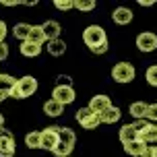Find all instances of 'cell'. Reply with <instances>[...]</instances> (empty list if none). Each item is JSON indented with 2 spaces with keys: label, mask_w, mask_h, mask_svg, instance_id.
<instances>
[{
  "label": "cell",
  "mask_w": 157,
  "mask_h": 157,
  "mask_svg": "<svg viewBox=\"0 0 157 157\" xmlns=\"http://www.w3.org/2000/svg\"><path fill=\"white\" fill-rule=\"evenodd\" d=\"M83 41H85V46L89 50H93V48L105 44L108 41V35L103 31V27H99V25H89V27H85V31H83Z\"/></svg>",
  "instance_id": "obj_1"
},
{
  "label": "cell",
  "mask_w": 157,
  "mask_h": 157,
  "mask_svg": "<svg viewBox=\"0 0 157 157\" xmlns=\"http://www.w3.org/2000/svg\"><path fill=\"white\" fill-rule=\"evenodd\" d=\"M134 77H136V71L132 62H116L112 66V78L116 83H130Z\"/></svg>",
  "instance_id": "obj_2"
},
{
  "label": "cell",
  "mask_w": 157,
  "mask_h": 157,
  "mask_svg": "<svg viewBox=\"0 0 157 157\" xmlns=\"http://www.w3.org/2000/svg\"><path fill=\"white\" fill-rule=\"evenodd\" d=\"M17 145H15V136L8 128H0V157H15Z\"/></svg>",
  "instance_id": "obj_3"
},
{
  "label": "cell",
  "mask_w": 157,
  "mask_h": 157,
  "mask_svg": "<svg viewBox=\"0 0 157 157\" xmlns=\"http://www.w3.org/2000/svg\"><path fill=\"white\" fill-rule=\"evenodd\" d=\"M15 87H17V91H19V95H21V99L31 97V95L37 91V78L31 77V75H25V77H21L17 81Z\"/></svg>",
  "instance_id": "obj_4"
},
{
  "label": "cell",
  "mask_w": 157,
  "mask_h": 157,
  "mask_svg": "<svg viewBox=\"0 0 157 157\" xmlns=\"http://www.w3.org/2000/svg\"><path fill=\"white\" fill-rule=\"evenodd\" d=\"M136 48L145 52V54H151L153 50H157V33L153 31H143L136 35Z\"/></svg>",
  "instance_id": "obj_5"
},
{
  "label": "cell",
  "mask_w": 157,
  "mask_h": 157,
  "mask_svg": "<svg viewBox=\"0 0 157 157\" xmlns=\"http://www.w3.org/2000/svg\"><path fill=\"white\" fill-rule=\"evenodd\" d=\"M58 132L60 126H48L41 130V149L44 151H54L58 145Z\"/></svg>",
  "instance_id": "obj_6"
},
{
  "label": "cell",
  "mask_w": 157,
  "mask_h": 157,
  "mask_svg": "<svg viewBox=\"0 0 157 157\" xmlns=\"http://www.w3.org/2000/svg\"><path fill=\"white\" fill-rule=\"evenodd\" d=\"M75 97H77V93H75V89L72 87H54V91H52V99H56L58 103H62V105H68V103L75 101Z\"/></svg>",
  "instance_id": "obj_7"
},
{
  "label": "cell",
  "mask_w": 157,
  "mask_h": 157,
  "mask_svg": "<svg viewBox=\"0 0 157 157\" xmlns=\"http://www.w3.org/2000/svg\"><path fill=\"white\" fill-rule=\"evenodd\" d=\"M110 105H112V99L108 97V95H103V93H101V95H93L87 108L93 112V114H103V112L108 110Z\"/></svg>",
  "instance_id": "obj_8"
},
{
  "label": "cell",
  "mask_w": 157,
  "mask_h": 157,
  "mask_svg": "<svg viewBox=\"0 0 157 157\" xmlns=\"http://www.w3.org/2000/svg\"><path fill=\"white\" fill-rule=\"evenodd\" d=\"M112 19H114L116 25H128V23H132L134 13L130 10V8H126V6H116L114 13H112Z\"/></svg>",
  "instance_id": "obj_9"
},
{
  "label": "cell",
  "mask_w": 157,
  "mask_h": 157,
  "mask_svg": "<svg viewBox=\"0 0 157 157\" xmlns=\"http://www.w3.org/2000/svg\"><path fill=\"white\" fill-rule=\"evenodd\" d=\"M139 141L145 143V145H155L157 143V126L149 122V124L145 126V130L139 132Z\"/></svg>",
  "instance_id": "obj_10"
},
{
  "label": "cell",
  "mask_w": 157,
  "mask_h": 157,
  "mask_svg": "<svg viewBox=\"0 0 157 157\" xmlns=\"http://www.w3.org/2000/svg\"><path fill=\"white\" fill-rule=\"evenodd\" d=\"M41 31H44L46 39L50 41V39H58V35H60V31H62V27H60L58 21H46V23L41 25Z\"/></svg>",
  "instance_id": "obj_11"
},
{
  "label": "cell",
  "mask_w": 157,
  "mask_h": 157,
  "mask_svg": "<svg viewBox=\"0 0 157 157\" xmlns=\"http://www.w3.org/2000/svg\"><path fill=\"white\" fill-rule=\"evenodd\" d=\"M99 118H101V124H116L118 120L122 118V110L116 108V105H110L103 114H99Z\"/></svg>",
  "instance_id": "obj_12"
},
{
  "label": "cell",
  "mask_w": 157,
  "mask_h": 157,
  "mask_svg": "<svg viewBox=\"0 0 157 157\" xmlns=\"http://www.w3.org/2000/svg\"><path fill=\"white\" fill-rule=\"evenodd\" d=\"M46 52L50 56H62L64 52H66V44H64L62 39L58 37V39H50V41H46Z\"/></svg>",
  "instance_id": "obj_13"
},
{
  "label": "cell",
  "mask_w": 157,
  "mask_h": 157,
  "mask_svg": "<svg viewBox=\"0 0 157 157\" xmlns=\"http://www.w3.org/2000/svg\"><path fill=\"white\" fill-rule=\"evenodd\" d=\"M64 112V105L62 103H58L56 99H48L46 103H44V114L50 118H60Z\"/></svg>",
  "instance_id": "obj_14"
},
{
  "label": "cell",
  "mask_w": 157,
  "mask_h": 157,
  "mask_svg": "<svg viewBox=\"0 0 157 157\" xmlns=\"http://www.w3.org/2000/svg\"><path fill=\"white\" fill-rule=\"evenodd\" d=\"M118 136H120V143H122V145H126V143L136 141V139H139V134H136V130H134L132 122L122 126V128H120V132H118Z\"/></svg>",
  "instance_id": "obj_15"
},
{
  "label": "cell",
  "mask_w": 157,
  "mask_h": 157,
  "mask_svg": "<svg viewBox=\"0 0 157 157\" xmlns=\"http://www.w3.org/2000/svg\"><path fill=\"white\" fill-rule=\"evenodd\" d=\"M145 149H147V145H145V143H141L139 139L124 145V153H126V155H132V157H141L143 153H145Z\"/></svg>",
  "instance_id": "obj_16"
},
{
  "label": "cell",
  "mask_w": 157,
  "mask_h": 157,
  "mask_svg": "<svg viewBox=\"0 0 157 157\" xmlns=\"http://www.w3.org/2000/svg\"><path fill=\"white\" fill-rule=\"evenodd\" d=\"M58 141L64 143V145H68L75 149V143H77V134L72 128H66V126H60V132H58Z\"/></svg>",
  "instance_id": "obj_17"
},
{
  "label": "cell",
  "mask_w": 157,
  "mask_h": 157,
  "mask_svg": "<svg viewBox=\"0 0 157 157\" xmlns=\"http://www.w3.org/2000/svg\"><path fill=\"white\" fill-rule=\"evenodd\" d=\"M21 54L25 56V58H37L39 54H41V46H37V44H31V41H21Z\"/></svg>",
  "instance_id": "obj_18"
},
{
  "label": "cell",
  "mask_w": 157,
  "mask_h": 157,
  "mask_svg": "<svg viewBox=\"0 0 157 157\" xmlns=\"http://www.w3.org/2000/svg\"><path fill=\"white\" fill-rule=\"evenodd\" d=\"M147 103L145 101H134L130 103V108H128V112H130V116L134 118V120H145V116H147Z\"/></svg>",
  "instance_id": "obj_19"
},
{
  "label": "cell",
  "mask_w": 157,
  "mask_h": 157,
  "mask_svg": "<svg viewBox=\"0 0 157 157\" xmlns=\"http://www.w3.org/2000/svg\"><path fill=\"white\" fill-rule=\"evenodd\" d=\"M25 145L27 149H41V130H31L25 134Z\"/></svg>",
  "instance_id": "obj_20"
},
{
  "label": "cell",
  "mask_w": 157,
  "mask_h": 157,
  "mask_svg": "<svg viewBox=\"0 0 157 157\" xmlns=\"http://www.w3.org/2000/svg\"><path fill=\"white\" fill-rule=\"evenodd\" d=\"M27 41L37 44V46H44V44H46L48 39H46V35H44V31H41V25H31V31H29Z\"/></svg>",
  "instance_id": "obj_21"
},
{
  "label": "cell",
  "mask_w": 157,
  "mask_h": 157,
  "mask_svg": "<svg viewBox=\"0 0 157 157\" xmlns=\"http://www.w3.org/2000/svg\"><path fill=\"white\" fill-rule=\"evenodd\" d=\"M17 85V78L13 77V75H6V72H0V91L2 93H6L13 89V87Z\"/></svg>",
  "instance_id": "obj_22"
},
{
  "label": "cell",
  "mask_w": 157,
  "mask_h": 157,
  "mask_svg": "<svg viewBox=\"0 0 157 157\" xmlns=\"http://www.w3.org/2000/svg\"><path fill=\"white\" fill-rule=\"evenodd\" d=\"M29 31H31V25L29 23H17L15 27H13L15 39H21V41H25V39L29 37Z\"/></svg>",
  "instance_id": "obj_23"
},
{
  "label": "cell",
  "mask_w": 157,
  "mask_h": 157,
  "mask_svg": "<svg viewBox=\"0 0 157 157\" xmlns=\"http://www.w3.org/2000/svg\"><path fill=\"white\" fill-rule=\"evenodd\" d=\"M101 124V118H99V114H91V116L87 118L85 122H83V128H87V130H93V128H97V126Z\"/></svg>",
  "instance_id": "obj_24"
},
{
  "label": "cell",
  "mask_w": 157,
  "mask_h": 157,
  "mask_svg": "<svg viewBox=\"0 0 157 157\" xmlns=\"http://www.w3.org/2000/svg\"><path fill=\"white\" fill-rule=\"evenodd\" d=\"M75 8L81 10V13H89L95 8V2L93 0H75Z\"/></svg>",
  "instance_id": "obj_25"
},
{
  "label": "cell",
  "mask_w": 157,
  "mask_h": 157,
  "mask_svg": "<svg viewBox=\"0 0 157 157\" xmlns=\"http://www.w3.org/2000/svg\"><path fill=\"white\" fill-rule=\"evenodd\" d=\"M145 78H147V83L151 87H157V64H151L147 72H145Z\"/></svg>",
  "instance_id": "obj_26"
},
{
  "label": "cell",
  "mask_w": 157,
  "mask_h": 157,
  "mask_svg": "<svg viewBox=\"0 0 157 157\" xmlns=\"http://www.w3.org/2000/svg\"><path fill=\"white\" fill-rule=\"evenodd\" d=\"M56 157H68L72 153V147H68V145H64V143L58 141V145H56V149L52 151Z\"/></svg>",
  "instance_id": "obj_27"
},
{
  "label": "cell",
  "mask_w": 157,
  "mask_h": 157,
  "mask_svg": "<svg viewBox=\"0 0 157 157\" xmlns=\"http://www.w3.org/2000/svg\"><path fill=\"white\" fill-rule=\"evenodd\" d=\"M91 114H93V112L89 110V108H78V110H77V116H75V118H77L78 124H83V122H85V120L91 116Z\"/></svg>",
  "instance_id": "obj_28"
},
{
  "label": "cell",
  "mask_w": 157,
  "mask_h": 157,
  "mask_svg": "<svg viewBox=\"0 0 157 157\" xmlns=\"http://www.w3.org/2000/svg\"><path fill=\"white\" fill-rule=\"evenodd\" d=\"M54 6L58 10H71V8H75V0H56Z\"/></svg>",
  "instance_id": "obj_29"
},
{
  "label": "cell",
  "mask_w": 157,
  "mask_h": 157,
  "mask_svg": "<svg viewBox=\"0 0 157 157\" xmlns=\"http://www.w3.org/2000/svg\"><path fill=\"white\" fill-rule=\"evenodd\" d=\"M147 122H157V103H151L147 108V116H145Z\"/></svg>",
  "instance_id": "obj_30"
},
{
  "label": "cell",
  "mask_w": 157,
  "mask_h": 157,
  "mask_svg": "<svg viewBox=\"0 0 157 157\" xmlns=\"http://www.w3.org/2000/svg\"><path fill=\"white\" fill-rule=\"evenodd\" d=\"M56 83H58V87H72V77H68V75H58L56 77Z\"/></svg>",
  "instance_id": "obj_31"
},
{
  "label": "cell",
  "mask_w": 157,
  "mask_h": 157,
  "mask_svg": "<svg viewBox=\"0 0 157 157\" xmlns=\"http://www.w3.org/2000/svg\"><path fill=\"white\" fill-rule=\"evenodd\" d=\"M8 58V44L6 41H0V62H4Z\"/></svg>",
  "instance_id": "obj_32"
},
{
  "label": "cell",
  "mask_w": 157,
  "mask_h": 157,
  "mask_svg": "<svg viewBox=\"0 0 157 157\" xmlns=\"http://www.w3.org/2000/svg\"><path fill=\"white\" fill-rule=\"evenodd\" d=\"M141 157H157V145H147V149Z\"/></svg>",
  "instance_id": "obj_33"
},
{
  "label": "cell",
  "mask_w": 157,
  "mask_h": 157,
  "mask_svg": "<svg viewBox=\"0 0 157 157\" xmlns=\"http://www.w3.org/2000/svg\"><path fill=\"white\" fill-rule=\"evenodd\" d=\"M147 124H149L147 120H134V122H132V126H134V130H136V134H139V132H143Z\"/></svg>",
  "instance_id": "obj_34"
},
{
  "label": "cell",
  "mask_w": 157,
  "mask_h": 157,
  "mask_svg": "<svg viewBox=\"0 0 157 157\" xmlns=\"http://www.w3.org/2000/svg\"><path fill=\"white\" fill-rule=\"evenodd\" d=\"M108 48H110V44H108V41H105V44H101V46L93 48V50H91V52H93V54H105V52H108Z\"/></svg>",
  "instance_id": "obj_35"
},
{
  "label": "cell",
  "mask_w": 157,
  "mask_h": 157,
  "mask_svg": "<svg viewBox=\"0 0 157 157\" xmlns=\"http://www.w3.org/2000/svg\"><path fill=\"white\" fill-rule=\"evenodd\" d=\"M6 33H8V27L4 21H0V41H4L6 39Z\"/></svg>",
  "instance_id": "obj_36"
},
{
  "label": "cell",
  "mask_w": 157,
  "mask_h": 157,
  "mask_svg": "<svg viewBox=\"0 0 157 157\" xmlns=\"http://www.w3.org/2000/svg\"><path fill=\"white\" fill-rule=\"evenodd\" d=\"M0 4L2 6H19V4H23V0H2Z\"/></svg>",
  "instance_id": "obj_37"
},
{
  "label": "cell",
  "mask_w": 157,
  "mask_h": 157,
  "mask_svg": "<svg viewBox=\"0 0 157 157\" xmlns=\"http://www.w3.org/2000/svg\"><path fill=\"white\" fill-rule=\"evenodd\" d=\"M139 4H141V6H153L155 0H139Z\"/></svg>",
  "instance_id": "obj_38"
},
{
  "label": "cell",
  "mask_w": 157,
  "mask_h": 157,
  "mask_svg": "<svg viewBox=\"0 0 157 157\" xmlns=\"http://www.w3.org/2000/svg\"><path fill=\"white\" fill-rule=\"evenodd\" d=\"M6 97H8V95H6V93H2V91H0V103L4 101V99H6Z\"/></svg>",
  "instance_id": "obj_39"
},
{
  "label": "cell",
  "mask_w": 157,
  "mask_h": 157,
  "mask_svg": "<svg viewBox=\"0 0 157 157\" xmlns=\"http://www.w3.org/2000/svg\"><path fill=\"white\" fill-rule=\"evenodd\" d=\"M2 126H4V116L0 114V128H2Z\"/></svg>",
  "instance_id": "obj_40"
}]
</instances>
